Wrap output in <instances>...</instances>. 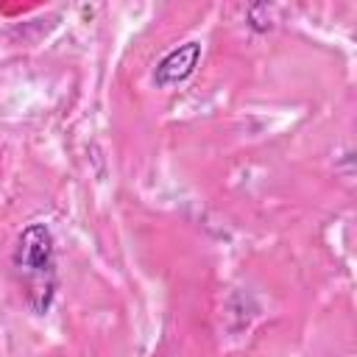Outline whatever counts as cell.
Here are the masks:
<instances>
[{"mask_svg":"<svg viewBox=\"0 0 357 357\" xmlns=\"http://www.w3.org/2000/svg\"><path fill=\"white\" fill-rule=\"evenodd\" d=\"M45 223H28L14 245L11 265L25 290V301L33 315H45L56 296V248Z\"/></svg>","mask_w":357,"mask_h":357,"instance_id":"obj_1","label":"cell"},{"mask_svg":"<svg viewBox=\"0 0 357 357\" xmlns=\"http://www.w3.org/2000/svg\"><path fill=\"white\" fill-rule=\"evenodd\" d=\"M201 59V42H184L176 50H170L153 70V84L159 89H170L181 81H187Z\"/></svg>","mask_w":357,"mask_h":357,"instance_id":"obj_2","label":"cell"}]
</instances>
